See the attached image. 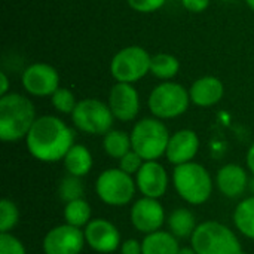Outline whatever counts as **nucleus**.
Returning a JSON list of instances; mask_svg holds the SVG:
<instances>
[{
	"instance_id": "obj_1",
	"label": "nucleus",
	"mask_w": 254,
	"mask_h": 254,
	"mask_svg": "<svg viewBox=\"0 0 254 254\" xmlns=\"http://www.w3.org/2000/svg\"><path fill=\"white\" fill-rule=\"evenodd\" d=\"M30 155L40 161L54 164L63 161L74 144L71 128L57 116L45 115L36 119L25 137Z\"/></svg>"
},
{
	"instance_id": "obj_2",
	"label": "nucleus",
	"mask_w": 254,
	"mask_h": 254,
	"mask_svg": "<svg viewBox=\"0 0 254 254\" xmlns=\"http://www.w3.org/2000/svg\"><path fill=\"white\" fill-rule=\"evenodd\" d=\"M36 119V109L25 95L9 92L0 97L1 141L15 143L25 138Z\"/></svg>"
},
{
	"instance_id": "obj_3",
	"label": "nucleus",
	"mask_w": 254,
	"mask_h": 254,
	"mask_svg": "<svg viewBox=\"0 0 254 254\" xmlns=\"http://www.w3.org/2000/svg\"><path fill=\"white\" fill-rule=\"evenodd\" d=\"M173 186L185 202L202 205L211 198L214 182L204 165L192 161L174 167Z\"/></svg>"
},
{
	"instance_id": "obj_4",
	"label": "nucleus",
	"mask_w": 254,
	"mask_h": 254,
	"mask_svg": "<svg viewBox=\"0 0 254 254\" xmlns=\"http://www.w3.org/2000/svg\"><path fill=\"white\" fill-rule=\"evenodd\" d=\"M190 246L198 254H244L238 235L216 220L199 223L190 238Z\"/></svg>"
},
{
	"instance_id": "obj_5",
	"label": "nucleus",
	"mask_w": 254,
	"mask_h": 254,
	"mask_svg": "<svg viewBox=\"0 0 254 254\" xmlns=\"http://www.w3.org/2000/svg\"><path fill=\"white\" fill-rule=\"evenodd\" d=\"M167 125L158 118L140 119L131 131V144L144 161H158L167 152L170 141Z\"/></svg>"
},
{
	"instance_id": "obj_6",
	"label": "nucleus",
	"mask_w": 254,
	"mask_h": 254,
	"mask_svg": "<svg viewBox=\"0 0 254 254\" xmlns=\"http://www.w3.org/2000/svg\"><path fill=\"white\" fill-rule=\"evenodd\" d=\"M190 103L189 91L183 85L171 80H165L155 86L147 100L150 113L161 121L182 116L189 109Z\"/></svg>"
},
{
	"instance_id": "obj_7",
	"label": "nucleus",
	"mask_w": 254,
	"mask_h": 254,
	"mask_svg": "<svg viewBox=\"0 0 254 254\" xmlns=\"http://www.w3.org/2000/svg\"><path fill=\"white\" fill-rule=\"evenodd\" d=\"M137 185L132 176L118 168H107L97 177L95 193L101 202L110 207L128 205L135 196Z\"/></svg>"
},
{
	"instance_id": "obj_8",
	"label": "nucleus",
	"mask_w": 254,
	"mask_h": 254,
	"mask_svg": "<svg viewBox=\"0 0 254 254\" xmlns=\"http://www.w3.org/2000/svg\"><path fill=\"white\" fill-rule=\"evenodd\" d=\"M71 121L74 127L89 135H106L112 127L115 116L109 107L101 100L95 98H85L77 101L73 113Z\"/></svg>"
},
{
	"instance_id": "obj_9",
	"label": "nucleus",
	"mask_w": 254,
	"mask_h": 254,
	"mask_svg": "<svg viewBox=\"0 0 254 254\" xmlns=\"http://www.w3.org/2000/svg\"><path fill=\"white\" fill-rule=\"evenodd\" d=\"M152 55L141 46L131 45L115 54L110 63V73L116 82L134 83L150 73Z\"/></svg>"
},
{
	"instance_id": "obj_10",
	"label": "nucleus",
	"mask_w": 254,
	"mask_h": 254,
	"mask_svg": "<svg viewBox=\"0 0 254 254\" xmlns=\"http://www.w3.org/2000/svg\"><path fill=\"white\" fill-rule=\"evenodd\" d=\"M85 246L83 229L74 228L68 223L49 229L42 241L43 254H80Z\"/></svg>"
},
{
	"instance_id": "obj_11",
	"label": "nucleus",
	"mask_w": 254,
	"mask_h": 254,
	"mask_svg": "<svg viewBox=\"0 0 254 254\" xmlns=\"http://www.w3.org/2000/svg\"><path fill=\"white\" fill-rule=\"evenodd\" d=\"M83 234H85L86 246L95 253L110 254L121 249L122 244L121 232L116 228V225L107 219L103 217L92 219L83 228Z\"/></svg>"
},
{
	"instance_id": "obj_12",
	"label": "nucleus",
	"mask_w": 254,
	"mask_h": 254,
	"mask_svg": "<svg viewBox=\"0 0 254 254\" xmlns=\"http://www.w3.org/2000/svg\"><path fill=\"white\" fill-rule=\"evenodd\" d=\"M22 88L33 97H51L60 88V73L46 63L28 65L21 77Z\"/></svg>"
},
{
	"instance_id": "obj_13",
	"label": "nucleus",
	"mask_w": 254,
	"mask_h": 254,
	"mask_svg": "<svg viewBox=\"0 0 254 254\" xmlns=\"http://www.w3.org/2000/svg\"><path fill=\"white\" fill-rule=\"evenodd\" d=\"M129 220L134 229L144 235L161 231L165 223L164 205L159 202V199L141 196L132 204L129 211Z\"/></svg>"
},
{
	"instance_id": "obj_14",
	"label": "nucleus",
	"mask_w": 254,
	"mask_h": 254,
	"mask_svg": "<svg viewBox=\"0 0 254 254\" xmlns=\"http://www.w3.org/2000/svg\"><path fill=\"white\" fill-rule=\"evenodd\" d=\"M135 185L143 196L161 199L168 190L170 177L162 164L158 161H146L135 174Z\"/></svg>"
},
{
	"instance_id": "obj_15",
	"label": "nucleus",
	"mask_w": 254,
	"mask_h": 254,
	"mask_svg": "<svg viewBox=\"0 0 254 254\" xmlns=\"http://www.w3.org/2000/svg\"><path fill=\"white\" fill-rule=\"evenodd\" d=\"M109 107L115 119L121 122L134 121L140 112V97L132 83H115L109 94Z\"/></svg>"
},
{
	"instance_id": "obj_16",
	"label": "nucleus",
	"mask_w": 254,
	"mask_h": 254,
	"mask_svg": "<svg viewBox=\"0 0 254 254\" xmlns=\"http://www.w3.org/2000/svg\"><path fill=\"white\" fill-rule=\"evenodd\" d=\"M198 150H199L198 134L192 129H180L170 137L165 156L168 162L176 167L186 162H192Z\"/></svg>"
},
{
	"instance_id": "obj_17",
	"label": "nucleus",
	"mask_w": 254,
	"mask_h": 254,
	"mask_svg": "<svg viewBox=\"0 0 254 254\" xmlns=\"http://www.w3.org/2000/svg\"><path fill=\"white\" fill-rule=\"evenodd\" d=\"M249 185V173L238 164H226L216 174V186L219 192L229 199L243 196L247 192Z\"/></svg>"
},
{
	"instance_id": "obj_18",
	"label": "nucleus",
	"mask_w": 254,
	"mask_h": 254,
	"mask_svg": "<svg viewBox=\"0 0 254 254\" xmlns=\"http://www.w3.org/2000/svg\"><path fill=\"white\" fill-rule=\"evenodd\" d=\"M190 101L198 107L216 106L225 95V85L219 77L204 76L196 79L189 89Z\"/></svg>"
},
{
	"instance_id": "obj_19",
	"label": "nucleus",
	"mask_w": 254,
	"mask_h": 254,
	"mask_svg": "<svg viewBox=\"0 0 254 254\" xmlns=\"http://www.w3.org/2000/svg\"><path fill=\"white\" fill-rule=\"evenodd\" d=\"M63 162H64V168H65L67 174L76 176L80 179L88 176L94 165L92 155H91L89 149L83 144H73L71 149L64 156Z\"/></svg>"
},
{
	"instance_id": "obj_20",
	"label": "nucleus",
	"mask_w": 254,
	"mask_h": 254,
	"mask_svg": "<svg viewBox=\"0 0 254 254\" xmlns=\"http://www.w3.org/2000/svg\"><path fill=\"white\" fill-rule=\"evenodd\" d=\"M143 254H179L180 246L179 238H176L170 231H156L144 235L141 240Z\"/></svg>"
},
{
	"instance_id": "obj_21",
	"label": "nucleus",
	"mask_w": 254,
	"mask_h": 254,
	"mask_svg": "<svg viewBox=\"0 0 254 254\" xmlns=\"http://www.w3.org/2000/svg\"><path fill=\"white\" fill-rule=\"evenodd\" d=\"M168 231L179 240L192 238L196 229V217L188 208H176L170 213L167 219Z\"/></svg>"
},
{
	"instance_id": "obj_22",
	"label": "nucleus",
	"mask_w": 254,
	"mask_h": 254,
	"mask_svg": "<svg viewBox=\"0 0 254 254\" xmlns=\"http://www.w3.org/2000/svg\"><path fill=\"white\" fill-rule=\"evenodd\" d=\"M232 220L241 235L254 241V195L238 202Z\"/></svg>"
},
{
	"instance_id": "obj_23",
	"label": "nucleus",
	"mask_w": 254,
	"mask_h": 254,
	"mask_svg": "<svg viewBox=\"0 0 254 254\" xmlns=\"http://www.w3.org/2000/svg\"><path fill=\"white\" fill-rule=\"evenodd\" d=\"M103 149L110 158L119 161L124 155L132 150L131 134L119 129H110L106 135H103Z\"/></svg>"
},
{
	"instance_id": "obj_24",
	"label": "nucleus",
	"mask_w": 254,
	"mask_h": 254,
	"mask_svg": "<svg viewBox=\"0 0 254 254\" xmlns=\"http://www.w3.org/2000/svg\"><path fill=\"white\" fill-rule=\"evenodd\" d=\"M64 220L65 223L83 229L91 220H92V208L89 205V202L83 198L70 201L64 205Z\"/></svg>"
},
{
	"instance_id": "obj_25",
	"label": "nucleus",
	"mask_w": 254,
	"mask_h": 254,
	"mask_svg": "<svg viewBox=\"0 0 254 254\" xmlns=\"http://www.w3.org/2000/svg\"><path fill=\"white\" fill-rule=\"evenodd\" d=\"M180 70V63L179 60L167 52H161L156 55H152L150 60V73L161 79V80H170L174 76H177Z\"/></svg>"
},
{
	"instance_id": "obj_26",
	"label": "nucleus",
	"mask_w": 254,
	"mask_h": 254,
	"mask_svg": "<svg viewBox=\"0 0 254 254\" xmlns=\"http://www.w3.org/2000/svg\"><path fill=\"white\" fill-rule=\"evenodd\" d=\"M83 193H85L83 183H82L80 177H76V176L67 174V176L61 180V183H60V186H58L60 199L64 201L65 204L70 202V201L83 198Z\"/></svg>"
},
{
	"instance_id": "obj_27",
	"label": "nucleus",
	"mask_w": 254,
	"mask_h": 254,
	"mask_svg": "<svg viewBox=\"0 0 254 254\" xmlns=\"http://www.w3.org/2000/svg\"><path fill=\"white\" fill-rule=\"evenodd\" d=\"M19 222V210L15 202L7 198L0 201V234L10 232Z\"/></svg>"
},
{
	"instance_id": "obj_28",
	"label": "nucleus",
	"mask_w": 254,
	"mask_h": 254,
	"mask_svg": "<svg viewBox=\"0 0 254 254\" xmlns=\"http://www.w3.org/2000/svg\"><path fill=\"white\" fill-rule=\"evenodd\" d=\"M51 101H52L54 109L63 115H71L77 104L74 94L70 89L61 88V86L51 95Z\"/></svg>"
},
{
	"instance_id": "obj_29",
	"label": "nucleus",
	"mask_w": 254,
	"mask_h": 254,
	"mask_svg": "<svg viewBox=\"0 0 254 254\" xmlns=\"http://www.w3.org/2000/svg\"><path fill=\"white\" fill-rule=\"evenodd\" d=\"M0 254H27V250L19 238L6 232L0 234Z\"/></svg>"
},
{
	"instance_id": "obj_30",
	"label": "nucleus",
	"mask_w": 254,
	"mask_h": 254,
	"mask_svg": "<svg viewBox=\"0 0 254 254\" xmlns=\"http://www.w3.org/2000/svg\"><path fill=\"white\" fill-rule=\"evenodd\" d=\"M146 161L135 152V150H129L127 155H124L121 159H119V168L122 171H125L127 174L129 176H135L140 168L143 167Z\"/></svg>"
},
{
	"instance_id": "obj_31",
	"label": "nucleus",
	"mask_w": 254,
	"mask_h": 254,
	"mask_svg": "<svg viewBox=\"0 0 254 254\" xmlns=\"http://www.w3.org/2000/svg\"><path fill=\"white\" fill-rule=\"evenodd\" d=\"M127 3L135 12L152 13V12L159 10L167 3V0H127Z\"/></svg>"
},
{
	"instance_id": "obj_32",
	"label": "nucleus",
	"mask_w": 254,
	"mask_h": 254,
	"mask_svg": "<svg viewBox=\"0 0 254 254\" xmlns=\"http://www.w3.org/2000/svg\"><path fill=\"white\" fill-rule=\"evenodd\" d=\"M183 7L192 13H201L208 9L211 0H180Z\"/></svg>"
},
{
	"instance_id": "obj_33",
	"label": "nucleus",
	"mask_w": 254,
	"mask_h": 254,
	"mask_svg": "<svg viewBox=\"0 0 254 254\" xmlns=\"http://www.w3.org/2000/svg\"><path fill=\"white\" fill-rule=\"evenodd\" d=\"M119 250H121V254H143V246H141V241L135 238H129L121 244Z\"/></svg>"
},
{
	"instance_id": "obj_34",
	"label": "nucleus",
	"mask_w": 254,
	"mask_h": 254,
	"mask_svg": "<svg viewBox=\"0 0 254 254\" xmlns=\"http://www.w3.org/2000/svg\"><path fill=\"white\" fill-rule=\"evenodd\" d=\"M246 164H247V170L252 173V176H254V141H253V144L250 146V149L247 150V155H246Z\"/></svg>"
},
{
	"instance_id": "obj_35",
	"label": "nucleus",
	"mask_w": 254,
	"mask_h": 254,
	"mask_svg": "<svg viewBox=\"0 0 254 254\" xmlns=\"http://www.w3.org/2000/svg\"><path fill=\"white\" fill-rule=\"evenodd\" d=\"M7 91H9V79H7V76H6V73L1 71V73H0V95L3 97V95L9 94Z\"/></svg>"
},
{
	"instance_id": "obj_36",
	"label": "nucleus",
	"mask_w": 254,
	"mask_h": 254,
	"mask_svg": "<svg viewBox=\"0 0 254 254\" xmlns=\"http://www.w3.org/2000/svg\"><path fill=\"white\" fill-rule=\"evenodd\" d=\"M179 254H198L196 252H195V249L190 246V247H182L180 249V252H179Z\"/></svg>"
},
{
	"instance_id": "obj_37",
	"label": "nucleus",
	"mask_w": 254,
	"mask_h": 254,
	"mask_svg": "<svg viewBox=\"0 0 254 254\" xmlns=\"http://www.w3.org/2000/svg\"><path fill=\"white\" fill-rule=\"evenodd\" d=\"M249 189L253 192V195H254V176H253V179L250 180V185H249Z\"/></svg>"
},
{
	"instance_id": "obj_38",
	"label": "nucleus",
	"mask_w": 254,
	"mask_h": 254,
	"mask_svg": "<svg viewBox=\"0 0 254 254\" xmlns=\"http://www.w3.org/2000/svg\"><path fill=\"white\" fill-rule=\"evenodd\" d=\"M246 3H247V4H249V6H250V7L254 10V0H246Z\"/></svg>"
},
{
	"instance_id": "obj_39",
	"label": "nucleus",
	"mask_w": 254,
	"mask_h": 254,
	"mask_svg": "<svg viewBox=\"0 0 254 254\" xmlns=\"http://www.w3.org/2000/svg\"><path fill=\"white\" fill-rule=\"evenodd\" d=\"M222 1H226V3H234V1H237V0H222Z\"/></svg>"
}]
</instances>
